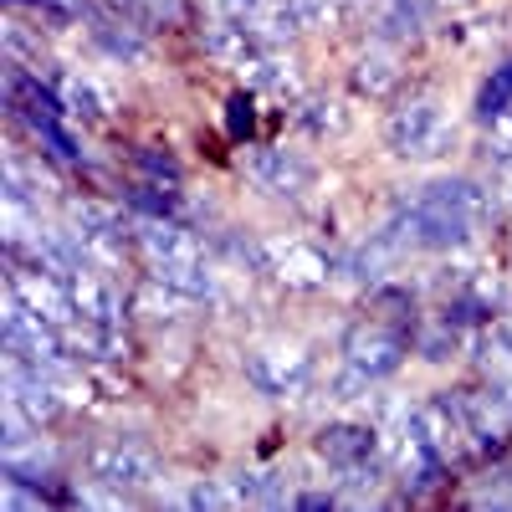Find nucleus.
Here are the masks:
<instances>
[{
  "instance_id": "nucleus-1",
  "label": "nucleus",
  "mask_w": 512,
  "mask_h": 512,
  "mask_svg": "<svg viewBox=\"0 0 512 512\" xmlns=\"http://www.w3.org/2000/svg\"><path fill=\"white\" fill-rule=\"evenodd\" d=\"M492 190L466 180V175H451V180H436L425 185L410 205L395 210V221L384 226L400 251L405 246H425V251H456L477 236V226L492 216Z\"/></svg>"
},
{
  "instance_id": "nucleus-2",
  "label": "nucleus",
  "mask_w": 512,
  "mask_h": 512,
  "mask_svg": "<svg viewBox=\"0 0 512 512\" xmlns=\"http://www.w3.org/2000/svg\"><path fill=\"white\" fill-rule=\"evenodd\" d=\"M0 344H6V354H21L26 364H36L52 379H67V369H72V349H67L62 328L47 323L11 287H6V318H0Z\"/></svg>"
},
{
  "instance_id": "nucleus-3",
  "label": "nucleus",
  "mask_w": 512,
  "mask_h": 512,
  "mask_svg": "<svg viewBox=\"0 0 512 512\" xmlns=\"http://www.w3.org/2000/svg\"><path fill=\"white\" fill-rule=\"evenodd\" d=\"M251 267L292 287V292H308V287H323L333 277V262H328V251L313 246V241H297V236H262V241H251Z\"/></svg>"
},
{
  "instance_id": "nucleus-4",
  "label": "nucleus",
  "mask_w": 512,
  "mask_h": 512,
  "mask_svg": "<svg viewBox=\"0 0 512 512\" xmlns=\"http://www.w3.org/2000/svg\"><path fill=\"white\" fill-rule=\"evenodd\" d=\"M88 477L113 492V497H128V492H144L154 477H159V461L144 441L134 436H108L88 451Z\"/></svg>"
},
{
  "instance_id": "nucleus-5",
  "label": "nucleus",
  "mask_w": 512,
  "mask_h": 512,
  "mask_svg": "<svg viewBox=\"0 0 512 512\" xmlns=\"http://www.w3.org/2000/svg\"><path fill=\"white\" fill-rule=\"evenodd\" d=\"M384 144L400 159H436L446 149V113L431 93H420L410 103H400L384 118Z\"/></svg>"
},
{
  "instance_id": "nucleus-6",
  "label": "nucleus",
  "mask_w": 512,
  "mask_h": 512,
  "mask_svg": "<svg viewBox=\"0 0 512 512\" xmlns=\"http://www.w3.org/2000/svg\"><path fill=\"white\" fill-rule=\"evenodd\" d=\"M246 379L256 384L262 395H303L313 384V354L303 344H267V349H251L246 354Z\"/></svg>"
},
{
  "instance_id": "nucleus-7",
  "label": "nucleus",
  "mask_w": 512,
  "mask_h": 512,
  "mask_svg": "<svg viewBox=\"0 0 512 512\" xmlns=\"http://www.w3.org/2000/svg\"><path fill=\"white\" fill-rule=\"evenodd\" d=\"M246 180L272 200H303L313 190V164L287 149H246Z\"/></svg>"
},
{
  "instance_id": "nucleus-8",
  "label": "nucleus",
  "mask_w": 512,
  "mask_h": 512,
  "mask_svg": "<svg viewBox=\"0 0 512 512\" xmlns=\"http://www.w3.org/2000/svg\"><path fill=\"white\" fill-rule=\"evenodd\" d=\"M344 359L354 369H364L369 379H390L400 364H405V333L390 328V323H354L344 333Z\"/></svg>"
},
{
  "instance_id": "nucleus-9",
  "label": "nucleus",
  "mask_w": 512,
  "mask_h": 512,
  "mask_svg": "<svg viewBox=\"0 0 512 512\" xmlns=\"http://www.w3.org/2000/svg\"><path fill=\"white\" fill-rule=\"evenodd\" d=\"M405 431L410 436H420L431 451H441L446 461L461 451V441L472 436V425H466V410H461V400H451V395H436V400H425V405H415L410 410V420H405Z\"/></svg>"
},
{
  "instance_id": "nucleus-10",
  "label": "nucleus",
  "mask_w": 512,
  "mask_h": 512,
  "mask_svg": "<svg viewBox=\"0 0 512 512\" xmlns=\"http://www.w3.org/2000/svg\"><path fill=\"white\" fill-rule=\"evenodd\" d=\"M134 236H139V251L149 256V267H195V262H205L200 241H195L180 221L144 216V221L134 226Z\"/></svg>"
},
{
  "instance_id": "nucleus-11",
  "label": "nucleus",
  "mask_w": 512,
  "mask_h": 512,
  "mask_svg": "<svg viewBox=\"0 0 512 512\" xmlns=\"http://www.w3.org/2000/svg\"><path fill=\"white\" fill-rule=\"evenodd\" d=\"M67 292H72V303H77V318H93L103 328H118L123 323V297H118V287L108 282L103 267H93V262L77 267L67 277Z\"/></svg>"
},
{
  "instance_id": "nucleus-12",
  "label": "nucleus",
  "mask_w": 512,
  "mask_h": 512,
  "mask_svg": "<svg viewBox=\"0 0 512 512\" xmlns=\"http://www.w3.org/2000/svg\"><path fill=\"white\" fill-rule=\"evenodd\" d=\"M200 47H205L210 62H221V67H231V72H251L256 57L267 52L241 21H210V26L200 31Z\"/></svg>"
},
{
  "instance_id": "nucleus-13",
  "label": "nucleus",
  "mask_w": 512,
  "mask_h": 512,
  "mask_svg": "<svg viewBox=\"0 0 512 512\" xmlns=\"http://www.w3.org/2000/svg\"><path fill=\"white\" fill-rule=\"evenodd\" d=\"M318 456L338 472H349V466H364L374 456V431L369 425H354V420H333L318 431Z\"/></svg>"
},
{
  "instance_id": "nucleus-14",
  "label": "nucleus",
  "mask_w": 512,
  "mask_h": 512,
  "mask_svg": "<svg viewBox=\"0 0 512 512\" xmlns=\"http://www.w3.org/2000/svg\"><path fill=\"white\" fill-rule=\"evenodd\" d=\"M400 77H405V72H400V57H395L390 47H369V52L354 62V72H349L354 93H359V98H374V103L390 98V93L400 88Z\"/></svg>"
},
{
  "instance_id": "nucleus-15",
  "label": "nucleus",
  "mask_w": 512,
  "mask_h": 512,
  "mask_svg": "<svg viewBox=\"0 0 512 512\" xmlns=\"http://www.w3.org/2000/svg\"><path fill=\"white\" fill-rule=\"evenodd\" d=\"M431 26V0H379V36L410 41Z\"/></svg>"
},
{
  "instance_id": "nucleus-16",
  "label": "nucleus",
  "mask_w": 512,
  "mask_h": 512,
  "mask_svg": "<svg viewBox=\"0 0 512 512\" xmlns=\"http://www.w3.org/2000/svg\"><path fill=\"white\" fill-rule=\"evenodd\" d=\"M246 31L262 41V47H272V52H282L287 41L303 31V16L292 11V0H272V6H262L251 21H246Z\"/></svg>"
},
{
  "instance_id": "nucleus-17",
  "label": "nucleus",
  "mask_w": 512,
  "mask_h": 512,
  "mask_svg": "<svg viewBox=\"0 0 512 512\" xmlns=\"http://www.w3.org/2000/svg\"><path fill=\"white\" fill-rule=\"evenodd\" d=\"M512 108V62H502L487 82H482V93H477V123L487 128L497 113H507Z\"/></svg>"
},
{
  "instance_id": "nucleus-18",
  "label": "nucleus",
  "mask_w": 512,
  "mask_h": 512,
  "mask_svg": "<svg viewBox=\"0 0 512 512\" xmlns=\"http://www.w3.org/2000/svg\"><path fill=\"white\" fill-rule=\"evenodd\" d=\"M128 205L139 210V216H159V221H175L180 216V195L169 185H139L134 195H128Z\"/></svg>"
},
{
  "instance_id": "nucleus-19",
  "label": "nucleus",
  "mask_w": 512,
  "mask_h": 512,
  "mask_svg": "<svg viewBox=\"0 0 512 512\" xmlns=\"http://www.w3.org/2000/svg\"><path fill=\"white\" fill-rule=\"evenodd\" d=\"M446 323L451 328H487L492 323V303L482 292H461V297H451L446 303Z\"/></svg>"
},
{
  "instance_id": "nucleus-20",
  "label": "nucleus",
  "mask_w": 512,
  "mask_h": 512,
  "mask_svg": "<svg viewBox=\"0 0 512 512\" xmlns=\"http://www.w3.org/2000/svg\"><path fill=\"white\" fill-rule=\"evenodd\" d=\"M134 164H139V175L149 180V185H169V190H180V164L169 159V154H159V149H139L134 154Z\"/></svg>"
},
{
  "instance_id": "nucleus-21",
  "label": "nucleus",
  "mask_w": 512,
  "mask_h": 512,
  "mask_svg": "<svg viewBox=\"0 0 512 512\" xmlns=\"http://www.w3.org/2000/svg\"><path fill=\"white\" fill-rule=\"evenodd\" d=\"M36 139L47 144V149H52V159H62V164H77V159H82V154H77V139H72L67 128H62V118L41 123V128H36Z\"/></svg>"
},
{
  "instance_id": "nucleus-22",
  "label": "nucleus",
  "mask_w": 512,
  "mask_h": 512,
  "mask_svg": "<svg viewBox=\"0 0 512 512\" xmlns=\"http://www.w3.org/2000/svg\"><path fill=\"white\" fill-rule=\"evenodd\" d=\"M487 159H492V164H507V159H512V108L487 123Z\"/></svg>"
},
{
  "instance_id": "nucleus-23",
  "label": "nucleus",
  "mask_w": 512,
  "mask_h": 512,
  "mask_svg": "<svg viewBox=\"0 0 512 512\" xmlns=\"http://www.w3.org/2000/svg\"><path fill=\"white\" fill-rule=\"evenodd\" d=\"M205 6H210V16H216V21H241L246 26L262 6H272V0H205Z\"/></svg>"
},
{
  "instance_id": "nucleus-24",
  "label": "nucleus",
  "mask_w": 512,
  "mask_h": 512,
  "mask_svg": "<svg viewBox=\"0 0 512 512\" xmlns=\"http://www.w3.org/2000/svg\"><path fill=\"white\" fill-rule=\"evenodd\" d=\"M451 349H456V328H451L446 318H441V328H436V333H425V338H420V354L431 359V364H441Z\"/></svg>"
},
{
  "instance_id": "nucleus-25",
  "label": "nucleus",
  "mask_w": 512,
  "mask_h": 512,
  "mask_svg": "<svg viewBox=\"0 0 512 512\" xmlns=\"http://www.w3.org/2000/svg\"><path fill=\"white\" fill-rule=\"evenodd\" d=\"M251 123H256V118H251V98L236 93V98L226 103V134H231V139H246V134H251Z\"/></svg>"
},
{
  "instance_id": "nucleus-26",
  "label": "nucleus",
  "mask_w": 512,
  "mask_h": 512,
  "mask_svg": "<svg viewBox=\"0 0 512 512\" xmlns=\"http://www.w3.org/2000/svg\"><path fill=\"white\" fill-rule=\"evenodd\" d=\"M67 103H72V113L77 118H98V88H93V82H67Z\"/></svg>"
},
{
  "instance_id": "nucleus-27",
  "label": "nucleus",
  "mask_w": 512,
  "mask_h": 512,
  "mask_svg": "<svg viewBox=\"0 0 512 512\" xmlns=\"http://www.w3.org/2000/svg\"><path fill=\"white\" fill-rule=\"evenodd\" d=\"M297 507H308V512H323V507H333V492H303V497H297Z\"/></svg>"
},
{
  "instance_id": "nucleus-28",
  "label": "nucleus",
  "mask_w": 512,
  "mask_h": 512,
  "mask_svg": "<svg viewBox=\"0 0 512 512\" xmlns=\"http://www.w3.org/2000/svg\"><path fill=\"white\" fill-rule=\"evenodd\" d=\"M333 6H344V0H333Z\"/></svg>"
}]
</instances>
